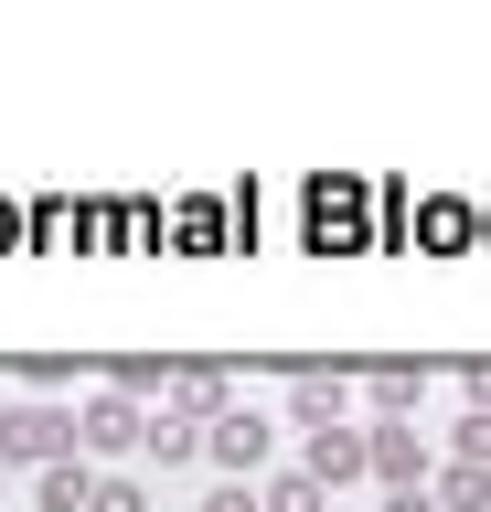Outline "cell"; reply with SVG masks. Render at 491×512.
Here are the masks:
<instances>
[{"mask_svg":"<svg viewBox=\"0 0 491 512\" xmlns=\"http://www.w3.org/2000/svg\"><path fill=\"white\" fill-rule=\"evenodd\" d=\"M11 459H43V470L75 459V416L65 406H11L0 416V470H11Z\"/></svg>","mask_w":491,"mask_h":512,"instance_id":"obj_1","label":"cell"},{"mask_svg":"<svg viewBox=\"0 0 491 512\" xmlns=\"http://www.w3.org/2000/svg\"><path fill=\"white\" fill-rule=\"evenodd\" d=\"M363 470L385 491H427V438L417 427H363Z\"/></svg>","mask_w":491,"mask_h":512,"instance_id":"obj_2","label":"cell"},{"mask_svg":"<svg viewBox=\"0 0 491 512\" xmlns=\"http://www.w3.org/2000/svg\"><path fill=\"white\" fill-rule=\"evenodd\" d=\"M203 448H214V459H225L235 480H246V470L267 459V416H257V406H225L214 427H203Z\"/></svg>","mask_w":491,"mask_h":512,"instance_id":"obj_3","label":"cell"},{"mask_svg":"<svg viewBox=\"0 0 491 512\" xmlns=\"http://www.w3.org/2000/svg\"><path fill=\"white\" fill-rule=\"evenodd\" d=\"M75 438H86V448H139V438H150V416H139L129 395H97V406L75 416Z\"/></svg>","mask_w":491,"mask_h":512,"instance_id":"obj_4","label":"cell"},{"mask_svg":"<svg viewBox=\"0 0 491 512\" xmlns=\"http://www.w3.org/2000/svg\"><path fill=\"white\" fill-rule=\"evenodd\" d=\"M225 406H235V395H225V374H214V363H182V374H171V416H193V427H214Z\"/></svg>","mask_w":491,"mask_h":512,"instance_id":"obj_5","label":"cell"},{"mask_svg":"<svg viewBox=\"0 0 491 512\" xmlns=\"http://www.w3.org/2000/svg\"><path fill=\"white\" fill-rule=\"evenodd\" d=\"M289 416H299V438L342 427V374H299V384H289Z\"/></svg>","mask_w":491,"mask_h":512,"instance_id":"obj_6","label":"cell"},{"mask_svg":"<svg viewBox=\"0 0 491 512\" xmlns=\"http://www.w3.org/2000/svg\"><path fill=\"white\" fill-rule=\"evenodd\" d=\"M299 470L321 480V491H331V480H353V470H363V427H321V438H310V459H299Z\"/></svg>","mask_w":491,"mask_h":512,"instance_id":"obj_7","label":"cell"},{"mask_svg":"<svg viewBox=\"0 0 491 512\" xmlns=\"http://www.w3.org/2000/svg\"><path fill=\"white\" fill-rule=\"evenodd\" d=\"M33 502H43V512H86V502H97V480H86V459H54V470L33 480Z\"/></svg>","mask_w":491,"mask_h":512,"instance_id":"obj_8","label":"cell"},{"mask_svg":"<svg viewBox=\"0 0 491 512\" xmlns=\"http://www.w3.org/2000/svg\"><path fill=\"white\" fill-rule=\"evenodd\" d=\"M363 395H374L385 416H406V406L427 395V363H374V374H363Z\"/></svg>","mask_w":491,"mask_h":512,"instance_id":"obj_9","label":"cell"},{"mask_svg":"<svg viewBox=\"0 0 491 512\" xmlns=\"http://www.w3.org/2000/svg\"><path fill=\"white\" fill-rule=\"evenodd\" d=\"M139 448H150V459H161V470H182V459H203V427H193V416H150V438H139Z\"/></svg>","mask_w":491,"mask_h":512,"instance_id":"obj_10","label":"cell"},{"mask_svg":"<svg viewBox=\"0 0 491 512\" xmlns=\"http://www.w3.org/2000/svg\"><path fill=\"white\" fill-rule=\"evenodd\" d=\"M257 512H321V480H310V470H278L257 491Z\"/></svg>","mask_w":491,"mask_h":512,"instance_id":"obj_11","label":"cell"},{"mask_svg":"<svg viewBox=\"0 0 491 512\" xmlns=\"http://www.w3.org/2000/svg\"><path fill=\"white\" fill-rule=\"evenodd\" d=\"M438 502H449V512H491V470H459V459H449V480H438Z\"/></svg>","mask_w":491,"mask_h":512,"instance_id":"obj_12","label":"cell"},{"mask_svg":"<svg viewBox=\"0 0 491 512\" xmlns=\"http://www.w3.org/2000/svg\"><path fill=\"white\" fill-rule=\"evenodd\" d=\"M459 470H491V416H481V406L459 416Z\"/></svg>","mask_w":491,"mask_h":512,"instance_id":"obj_13","label":"cell"},{"mask_svg":"<svg viewBox=\"0 0 491 512\" xmlns=\"http://www.w3.org/2000/svg\"><path fill=\"white\" fill-rule=\"evenodd\" d=\"M86 512H150V491H139V480H97V502Z\"/></svg>","mask_w":491,"mask_h":512,"instance_id":"obj_14","label":"cell"},{"mask_svg":"<svg viewBox=\"0 0 491 512\" xmlns=\"http://www.w3.org/2000/svg\"><path fill=\"white\" fill-rule=\"evenodd\" d=\"M203 512H257V491H246V480H225V491H203Z\"/></svg>","mask_w":491,"mask_h":512,"instance_id":"obj_15","label":"cell"},{"mask_svg":"<svg viewBox=\"0 0 491 512\" xmlns=\"http://www.w3.org/2000/svg\"><path fill=\"white\" fill-rule=\"evenodd\" d=\"M385 512H438V502H427V491H395V502H385Z\"/></svg>","mask_w":491,"mask_h":512,"instance_id":"obj_16","label":"cell"}]
</instances>
